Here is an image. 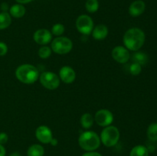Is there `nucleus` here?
<instances>
[{
	"instance_id": "obj_1",
	"label": "nucleus",
	"mask_w": 157,
	"mask_h": 156,
	"mask_svg": "<svg viewBox=\"0 0 157 156\" xmlns=\"http://www.w3.org/2000/svg\"><path fill=\"white\" fill-rule=\"evenodd\" d=\"M145 40V33L139 28H131L128 29L123 38L125 47L132 51L139 50L144 46Z\"/></svg>"
},
{
	"instance_id": "obj_2",
	"label": "nucleus",
	"mask_w": 157,
	"mask_h": 156,
	"mask_svg": "<svg viewBox=\"0 0 157 156\" xmlns=\"http://www.w3.org/2000/svg\"><path fill=\"white\" fill-rule=\"evenodd\" d=\"M15 76L23 84H32L39 78V71L32 64H21L15 70Z\"/></svg>"
},
{
	"instance_id": "obj_3",
	"label": "nucleus",
	"mask_w": 157,
	"mask_h": 156,
	"mask_svg": "<svg viewBox=\"0 0 157 156\" xmlns=\"http://www.w3.org/2000/svg\"><path fill=\"white\" fill-rule=\"evenodd\" d=\"M101 139L96 132L86 131L81 133L78 139V144L82 149L87 151H95L101 145Z\"/></svg>"
},
{
	"instance_id": "obj_4",
	"label": "nucleus",
	"mask_w": 157,
	"mask_h": 156,
	"mask_svg": "<svg viewBox=\"0 0 157 156\" xmlns=\"http://www.w3.org/2000/svg\"><path fill=\"white\" fill-rule=\"evenodd\" d=\"M101 142L106 147H113L117 144L120 139V131L116 126L108 125L104 127L101 133Z\"/></svg>"
},
{
	"instance_id": "obj_5",
	"label": "nucleus",
	"mask_w": 157,
	"mask_h": 156,
	"mask_svg": "<svg viewBox=\"0 0 157 156\" xmlns=\"http://www.w3.org/2000/svg\"><path fill=\"white\" fill-rule=\"evenodd\" d=\"M51 48L58 54H66L73 48V42L70 38L66 37H57L52 41Z\"/></svg>"
},
{
	"instance_id": "obj_6",
	"label": "nucleus",
	"mask_w": 157,
	"mask_h": 156,
	"mask_svg": "<svg viewBox=\"0 0 157 156\" xmlns=\"http://www.w3.org/2000/svg\"><path fill=\"white\" fill-rule=\"evenodd\" d=\"M39 80L41 85L50 90H56L60 86V78L56 73L51 71L43 72L39 76Z\"/></svg>"
},
{
	"instance_id": "obj_7",
	"label": "nucleus",
	"mask_w": 157,
	"mask_h": 156,
	"mask_svg": "<svg viewBox=\"0 0 157 156\" xmlns=\"http://www.w3.org/2000/svg\"><path fill=\"white\" fill-rule=\"evenodd\" d=\"M77 30L84 35H90L94 29L93 19L87 15H81L76 20Z\"/></svg>"
},
{
	"instance_id": "obj_8",
	"label": "nucleus",
	"mask_w": 157,
	"mask_h": 156,
	"mask_svg": "<svg viewBox=\"0 0 157 156\" xmlns=\"http://www.w3.org/2000/svg\"><path fill=\"white\" fill-rule=\"evenodd\" d=\"M94 119L98 125L106 127L111 125L113 121V115L108 110L102 109L97 112Z\"/></svg>"
},
{
	"instance_id": "obj_9",
	"label": "nucleus",
	"mask_w": 157,
	"mask_h": 156,
	"mask_svg": "<svg viewBox=\"0 0 157 156\" xmlns=\"http://www.w3.org/2000/svg\"><path fill=\"white\" fill-rule=\"evenodd\" d=\"M111 55L113 59L120 64H126L130 58V54L128 49L124 46H116L112 50Z\"/></svg>"
},
{
	"instance_id": "obj_10",
	"label": "nucleus",
	"mask_w": 157,
	"mask_h": 156,
	"mask_svg": "<svg viewBox=\"0 0 157 156\" xmlns=\"http://www.w3.org/2000/svg\"><path fill=\"white\" fill-rule=\"evenodd\" d=\"M33 39L37 44L46 45L52 41V34L48 29H38L33 35Z\"/></svg>"
},
{
	"instance_id": "obj_11",
	"label": "nucleus",
	"mask_w": 157,
	"mask_h": 156,
	"mask_svg": "<svg viewBox=\"0 0 157 156\" xmlns=\"http://www.w3.org/2000/svg\"><path fill=\"white\" fill-rule=\"evenodd\" d=\"M35 136L40 142L43 144L50 143L53 139L52 130L46 125H40L35 130Z\"/></svg>"
},
{
	"instance_id": "obj_12",
	"label": "nucleus",
	"mask_w": 157,
	"mask_h": 156,
	"mask_svg": "<svg viewBox=\"0 0 157 156\" xmlns=\"http://www.w3.org/2000/svg\"><path fill=\"white\" fill-rule=\"evenodd\" d=\"M59 78L64 84H71L75 80L76 73L72 67L64 66L59 70Z\"/></svg>"
},
{
	"instance_id": "obj_13",
	"label": "nucleus",
	"mask_w": 157,
	"mask_h": 156,
	"mask_svg": "<svg viewBox=\"0 0 157 156\" xmlns=\"http://www.w3.org/2000/svg\"><path fill=\"white\" fill-rule=\"evenodd\" d=\"M146 9V4L143 0H136L130 4L129 14L132 17H138L142 15Z\"/></svg>"
},
{
	"instance_id": "obj_14",
	"label": "nucleus",
	"mask_w": 157,
	"mask_h": 156,
	"mask_svg": "<svg viewBox=\"0 0 157 156\" xmlns=\"http://www.w3.org/2000/svg\"><path fill=\"white\" fill-rule=\"evenodd\" d=\"M91 33L92 36L95 40L101 41V40H104V38H107V36L108 35V28L105 24H98L96 27L94 28Z\"/></svg>"
},
{
	"instance_id": "obj_15",
	"label": "nucleus",
	"mask_w": 157,
	"mask_h": 156,
	"mask_svg": "<svg viewBox=\"0 0 157 156\" xmlns=\"http://www.w3.org/2000/svg\"><path fill=\"white\" fill-rule=\"evenodd\" d=\"M25 8L22 4H15L9 8V14L12 17L15 18H21L25 14Z\"/></svg>"
},
{
	"instance_id": "obj_16",
	"label": "nucleus",
	"mask_w": 157,
	"mask_h": 156,
	"mask_svg": "<svg viewBox=\"0 0 157 156\" xmlns=\"http://www.w3.org/2000/svg\"><path fill=\"white\" fill-rule=\"evenodd\" d=\"M130 58L133 63L140 64V66H144L147 64L149 61V58L146 53L143 51H134V53L130 55Z\"/></svg>"
},
{
	"instance_id": "obj_17",
	"label": "nucleus",
	"mask_w": 157,
	"mask_h": 156,
	"mask_svg": "<svg viewBox=\"0 0 157 156\" xmlns=\"http://www.w3.org/2000/svg\"><path fill=\"white\" fill-rule=\"evenodd\" d=\"M44 154V149L41 145L34 144L27 150L28 156H43Z\"/></svg>"
},
{
	"instance_id": "obj_18",
	"label": "nucleus",
	"mask_w": 157,
	"mask_h": 156,
	"mask_svg": "<svg viewBox=\"0 0 157 156\" xmlns=\"http://www.w3.org/2000/svg\"><path fill=\"white\" fill-rule=\"evenodd\" d=\"M94 121V117L90 113H84L81 117V126L85 128V129H89L93 125Z\"/></svg>"
},
{
	"instance_id": "obj_19",
	"label": "nucleus",
	"mask_w": 157,
	"mask_h": 156,
	"mask_svg": "<svg viewBox=\"0 0 157 156\" xmlns=\"http://www.w3.org/2000/svg\"><path fill=\"white\" fill-rule=\"evenodd\" d=\"M130 156H149V150L144 145H136L130 151Z\"/></svg>"
},
{
	"instance_id": "obj_20",
	"label": "nucleus",
	"mask_w": 157,
	"mask_h": 156,
	"mask_svg": "<svg viewBox=\"0 0 157 156\" xmlns=\"http://www.w3.org/2000/svg\"><path fill=\"white\" fill-rule=\"evenodd\" d=\"M12 23V17L10 14L8 12H2L0 13V30L7 28L9 27Z\"/></svg>"
},
{
	"instance_id": "obj_21",
	"label": "nucleus",
	"mask_w": 157,
	"mask_h": 156,
	"mask_svg": "<svg viewBox=\"0 0 157 156\" xmlns=\"http://www.w3.org/2000/svg\"><path fill=\"white\" fill-rule=\"evenodd\" d=\"M147 133V137L150 141H157V122H153L149 125Z\"/></svg>"
},
{
	"instance_id": "obj_22",
	"label": "nucleus",
	"mask_w": 157,
	"mask_h": 156,
	"mask_svg": "<svg viewBox=\"0 0 157 156\" xmlns=\"http://www.w3.org/2000/svg\"><path fill=\"white\" fill-rule=\"evenodd\" d=\"M85 8L89 13H94L99 9L98 0H87L85 3Z\"/></svg>"
},
{
	"instance_id": "obj_23",
	"label": "nucleus",
	"mask_w": 157,
	"mask_h": 156,
	"mask_svg": "<svg viewBox=\"0 0 157 156\" xmlns=\"http://www.w3.org/2000/svg\"><path fill=\"white\" fill-rule=\"evenodd\" d=\"M52 52V50L51 47L44 45L40 47L39 50H38V56H39L40 58H42V59H47L51 56Z\"/></svg>"
},
{
	"instance_id": "obj_24",
	"label": "nucleus",
	"mask_w": 157,
	"mask_h": 156,
	"mask_svg": "<svg viewBox=\"0 0 157 156\" xmlns=\"http://www.w3.org/2000/svg\"><path fill=\"white\" fill-rule=\"evenodd\" d=\"M64 26L61 23H57V24H54L52 28V35H55L56 37H60L64 34Z\"/></svg>"
},
{
	"instance_id": "obj_25",
	"label": "nucleus",
	"mask_w": 157,
	"mask_h": 156,
	"mask_svg": "<svg viewBox=\"0 0 157 156\" xmlns=\"http://www.w3.org/2000/svg\"><path fill=\"white\" fill-rule=\"evenodd\" d=\"M128 70L130 73H131L132 75H133V76H137L142 71V66L136 64V63L133 62L131 64L129 65Z\"/></svg>"
},
{
	"instance_id": "obj_26",
	"label": "nucleus",
	"mask_w": 157,
	"mask_h": 156,
	"mask_svg": "<svg viewBox=\"0 0 157 156\" xmlns=\"http://www.w3.org/2000/svg\"><path fill=\"white\" fill-rule=\"evenodd\" d=\"M8 52V47L6 44L4 42L0 41V56H4L7 54Z\"/></svg>"
},
{
	"instance_id": "obj_27",
	"label": "nucleus",
	"mask_w": 157,
	"mask_h": 156,
	"mask_svg": "<svg viewBox=\"0 0 157 156\" xmlns=\"http://www.w3.org/2000/svg\"><path fill=\"white\" fill-rule=\"evenodd\" d=\"M9 139V136L6 132H0V144L1 145H4L8 142Z\"/></svg>"
},
{
	"instance_id": "obj_28",
	"label": "nucleus",
	"mask_w": 157,
	"mask_h": 156,
	"mask_svg": "<svg viewBox=\"0 0 157 156\" xmlns=\"http://www.w3.org/2000/svg\"><path fill=\"white\" fill-rule=\"evenodd\" d=\"M82 156H102V155H101V154H100L99 152L92 151H87V152L84 153Z\"/></svg>"
},
{
	"instance_id": "obj_29",
	"label": "nucleus",
	"mask_w": 157,
	"mask_h": 156,
	"mask_svg": "<svg viewBox=\"0 0 157 156\" xmlns=\"http://www.w3.org/2000/svg\"><path fill=\"white\" fill-rule=\"evenodd\" d=\"M0 9L2 11V12H7L8 10H9V4L6 2H2L0 6Z\"/></svg>"
},
{
	"instance_id": "obj_30",
	"label": "nucleus",
	"mask_w": 157,
	"mask_h": 156,
	"mask_svg": "<svg viewBox=\"0 0 157 156\" xmlns=\"http://www.w3.org/2000/svg\"><path fill=\"white\" fill-rule=\"evenodd\" d=\"M6 148H4V146L0 144V156H6Z\"/></svg>"
},
{
	"instance_id": "obj_31",
	"label": "nucleus",
	"mask_w": 157,
	"mask_h": 156,
	"mask_svg": "<svg viewBox=\"0 0 157 156\" xmlns=\"http://www.w3.org/2000/svg\"><path fill=\"white\" fill-rule=\"evenodd\" d=\"M15 1L17 2L18 3H19V4H27V3H29L31 2H32L33 0H15Z\"/></svg>"
},
{
	"instance_id": "obj_32",
	"label": "nucleus",
	"mask_w": 157,
	"mask_h": 156,
	"mask_svg": "<svg viewBox=\"0 0 157 156\" xmlns=\"http://www.w3.org/2000/svg\"><path fill=\"white\" fill-rule=\"evenodd\" d=\"M49 144H51V145H53V146H56V145L58 144V139H55V138H53V139H52V140H51L50 143H49Z\"/></svg>"
},
{
	"instance_id": "obj_33",
	"label": "nucleus",
	"mask_w": 157,
	"mask_h": 156,
	"mask_svg": "<svg viewBox=\"0 0 157 156\" xmlns=\"http://www.w3.org/2000/svg\"><path fill=\"white\" fill-rule=\"evenodd\" d=\"M9 156H21V155L18 151H14V152H12Z\"/></svg>"
}]
</instances>
